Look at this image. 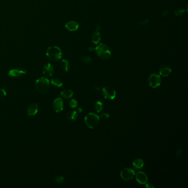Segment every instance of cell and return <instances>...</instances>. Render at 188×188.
Masks as SVG:
<instances>
[{
  "label": "cell",
  "mask_w": 188,
  "mask_h": 188,
  "mask_svg": "<svg viewBox=\"0 0 188 188\" xmlns=\"http://www.w3.org/2000/svg\"><path fill=\"white\" fill-rule=\"evenodd\" d=\"M99 119H103V120H105V119H108L110 117V115L107 113H103L101 114V115L100 116H99Z\"/></svg>",
  "instance_id": "d4e9b609"
},
{
  "label": "cell",
  "mask_w": 188,
  "mask_h": 188,
  "mask_svg": "<svg viewBox=\"0 0 188 188\" xmlns=\"http://www.w3.org/2000/svg\"><path fill=\"white\" fill-rule=\"evenodd\" d=\"M82 61L86 64H89V63L91 62L92 58L89 56H86V57H85L82 58Z\"/></svg>",
  "instance_id": "484cf974"
},
{
  "label": "cell",
  "mask_w": 188,
  "mask_h": 188,
  "mask_svg": "<svg viewBox=\"0 0 188 188\" xmlns=\"http://www.w3.org/2000/svg\"><path fill=\"white\" fill-rule=\"evenodd\" d=\"M136 179L140 184L144 185L148 181V177L144 172L140 171L136 174Z\"/></svg>",
  "instance_id": "9c48e42d"
},
{
  "label": "cell",
  "mask_w": 188,
  "mask_h": 188,
  "mask_svg": "<svg viewBox=\"0 0 188 188\" xmlns=\"http://www.w3.org/2000/svg\"><path fill=\"white\" fill-rule=\"evenodd\" d=\"M79 116L78 113L76 110L70 111L67 114V118L70 120H76Z\"/></svg>",
  "instance_id": "ac0fdd59"
},
{
  "label": "cell",
  "mask_w": 188,
  "mask_h": 188,
  "mask_svg": "<svg viewBox=\"0 0 188 188\" xmlns=\"http://www.w3.org/2000/svg\"><path fill=\"white\" fill-rule=\"evenodd\" d=\"M135 175V171L130 168H124L120 172V177L124 181H130L134 178Z\"/></svg>",
  "instance_id": "8992f818"
},
{
  "label": "cell",
  "mask_w": 188,
  "mask_h": 188,
  "mask_svg": "<svg viewBox=\"0 0 188 188\" xmlns=\"http://www.w3.org/2000/svg\"><path fill=\"white\" fill-rule=\"evenodd\" d=\"M51 83L56 87H61L63 85L62 82L58 79H52L51 80Z\"/></svg>",
  "instance_id": "44dd1931"
},
{
  "label": "cell",
  "mask_w": 188,
  "mask_h": 188,
  "mask_svg": "<svg viewBox=\"0 0 188 188\" xmlns=\"http://www.w3.org/2000/svg\"><path fill=\"white\" fill-rule=\"evenodd\" d=\"M101 34L98 32V29H97L95 32H94V33L93 34L92 36V42L94 44H97L99 43L101 40Z\"/></svg>",
  "instance_id": "2e32d148"
},
{
  "label": "cell",
  "mask_w": 188,
  "mask_h": 188,
  "mask_svg": "<svg viewBox=\"0 0 188 188\" xmlns=\"http://www.w3.org/2000/svg\"><path fill=\"white\" fill-rule=\"evenodd\" d=\"M95 89L96 90H98V91H99V90H100V88H97V87H95Z\"/></svg>",
  "instance_id": "836d02e7"
},
{
  "label": "cell",
  "mask_w": 188,
  "mask_h": 188,
  "mask_svg": "<svg viewBox=\"0 0 188 188\" xmlns=\"http://www.w3.org/2000/svg\"><path fill=\"white\" fill-rule=\"evenodd\" d=\"M78 110H79V113H81V112H82L83 109H82V108H79L78 109Z\"/></svg>",
  "instance_id": "1f68e13d"
},
{
  "label": "cell",
  "mask_w": 188,
  "mask_h": 188,
  "mask_svg": "<svg viewBox=\"0 0 188 188\" xmlns=\"http://www.w3.org/2000/svg\"><path fill=\"white\" fill-rule=\"evenodd\" d=\"M46 56L51 61H56L61 58L62 51L56 46H51L49 47L46 52Z\"/></svg>",
  "instance_id": "6da1fadb"
},
{
  "label": "cell",
  "mask_w": 188,
  "mask_h": 188,
  "mask_svg": "<svg viewBox=\"0 0 188 188\" xmlns=\"http://www.w3.org/2000/svg\"><path fill=\"white\" fill-rule=\"evenodd\" d=\"M99 116L93 113H89L85 116V122L88 128L94 129L96 128L99 122Z\"/></svg>",
  "instance_id": "277c9868"
},
{
  "label": "cell",
  "mask_w": 188,
  "mask_h": 188,
  "mask_svg": "<svg viewBox=\"0 0 188 188\" xmlns=\"http://www.w3.org/2000/svg\"><path fill=\"white\" fill-rule=\"evenodd\" d=\"M69 104H70V106L71 108H75L78 105V102L75 99H72L71 100H70Z\"/></svg>",
  "instance_id": "603a6c76"
},
{
  "label": "cell",
  "mask_w": 188,
  "mask_h": 188,
  "mask_svg": "<svg viewBox=\"0 0 188 188\" xmlns=\"http://www.w3.org/2000/svg\"><path fill=\"white\" fill-rule=\"evenodd\" d=\"M26 73L27 71L25 70H23L19 68H13L9 71L8 76L12 77L17 78L22 76L23 75H26Z\"/></svg>",
  "instance_id": "30bf717a"
},
{
  "label": "cell",
  "mask_w": 188,
  "mask_h": 188,
  "mask_svg": "<svg viewBox=\"0 0 188 188\" xmlns=\"http://www.w3.org/2000/svg\"><path fill=\"white\" fill-rule=\"evenodd\" d=\"M95 51L97 55L103 60H107L111 56V51L108 46L105 44L101 43L95 47Z\"/></svg>",
  "instance_id": "3957f363"
},
{
  "label": "cell",
  "mask_w": 188,
  "mask_h": 188,
  "mask_svg": "<svg viewBox=\"0 0 188 188\" xmlns=\"http://www.w3.org/2000/svg\"><path fill=\"white\" fill-rule=\"evenodd\" d=\"M148 22H149L148 19H145L144 21H143L142 22H140V24H141V25H146V24H148Z\"/></svg>",
  "instance_id": "f1b7e54d"
},
{
  "label": "cell",
  "mask_w": 188,
  "mask_h": 188,
  "mask_svg": "<svg viewBox=\"0 0 188 188\" xmlns=\"http://www.w3.org/2000/svg\"><path fill=\"white\" fill-rule=\"evenodd\" d=\"M54 72V69L52 65L51 64H46L44 66L43 68V73L46 77H51Z\"/></svg>",
  "instance_id": "8fae6325"
},
{
  "label": "cell",
  "mask_w": 188,
  "mask_h": 188,
  "mask_svg": "<svg viewBox=\"0 0 188 188\" xmlns=\"http://www.w3.org/2000/svg\"><path fill=\"white\" fill-rule=\"evenodd\" d=\"M35 87L36 91L40 93L47 92L50 87L49 80L45 77H40L36 80L35 83Z\"/></svg>",
  "instance_id": "7a4b0ae2"
},
{
  "label": "cell",
  "mask_w": 188,
  "mask_h": 188,
  "mask_svg": "<svg viewBox=\"0 0 188 188\" xmlns=\"http://www.w3.org/2000/svg\"><path fill=\"white\" fill-rule=\"evenodd\" d=\"M60 66L62 69L65 71L68 72L70 69V65L69 62L65 59H62L60 62Z\"/></svg>",
  "instance_id": "d6986e66"
},
{
  "label": "cell",
  "mask_w": 188,
  "mask_h": 188,
  "mask_svg": "<svg viewBox=\"0 0 188 188\" xmlns=\"http://www.w3.org/2000/svg\"><path fill=\"white\" fill-rule=\"evenodd\" d=\"M184 13V9H177L174 12V13L176 15H181Z\"/></svg>",
  "instance_id": "4316f807"
},
{
  "label": "cell",
  "mask_w": 188,
  "mask_h": 188,
  "mask_svg": "<svg viewBox=\"0 0 188 188\" xmlns=\"http://www.w3.org/2000/svg\"><path fill=\"white\" fill-rule=\"evenodd\" d=\"M171 73H172V68L169 66H162L159 68V75L163 77H168L171 75Z\"/></svg>",
  "instance_id": "7c38bea8"
},
{
  "label": "cell",
  "mask_w": 188,
  "mask_h": 188,
  "mask_svg": "<svg viewBox=\"0 0 188 188\" xmlns=\"http://www.w3.org/2000/svg\"><path fill=\"white\" fill-rule=\"evenodd\" d=\"M161 78L159 75H157L156 73H153L151 74L148 80V85L150 87L153 88H156L161 84Z\"/></svg>",
  "instance_id": "5b68a950"
},
{
  "label": "cell",
  "mask_w": 188,
  "mask_h": 188,
  "mask_svg": "<svg viewBox=\"0 0 188 188\" xmlns=\"http://www.w3.org/2000/svg\"><path fill=\"white\" fill-rule=\"evenodd\" d=\"M55 181L58 183H62L65 181V178L62 176H57L55 177Z\"/></svg>",
  "instance_id": "cb8c5ba5"
},
{
  "label": "cell",
  "mask_w": 188,
  "mask_h": 188,
  "mask_svg": "<svg viewBox=\"0 0 188 188\" xmlns=\"http://www.w3.org/2000/svg\"><path fill=\"white\" fill-rule=\"evenodd\" d=\"M168 15V11L167 10H165V11H164L163 12V14H162L163 16H164V17H166L167 15Z\"/></svg>",
  "instance_id": "f546056e"
},
{
  "label": "cell",
  "mask_w": 188,
  "mask_h": 188,
  "mask_svg": "<svg viewBox=\"0 0 188 188\" xmlns=\"http://www.w3.org/2000/svg\"><path fill=\"white\" fill-rule=\"evenodd\" d=\"M60 95L65 99H69L73 97V92L71 89H65L61 92Z\"/></svg>",
  "instance_id": "e0dca14e"
},
{
  "label": "cell",
  "mask_w": 188,
  "mask_h": 188,
  "mask_svg": "<svg viewBox=\"0 0 188 188\" xmlns=\"http://www.w3.org/2000/svg\"><path fill=\"white\" fill-rule=\"evenodd\" d=\"M94 49H95V48H93V47H90V48H89V50L90 51H93V50H94Z\"/></svg>",
  "instance_id": "d6a6232c"
},
{
  "label": "cell",
  "mask_w": 188,
  "mask_h": 188,
  "mask_svg": "<svg viewBox=\"0 0 188 188\" xmlns=\"http://www.w3.org/2000/svg\"><path fill=\"white\" fill-rule=\"evenodd\" d=\"M102 93L104 98L107 99L113 100L115 98V90L110 86H106L103 88Z\"/></svg>",
  "instance_id": "52a82bcc"
},
{
  "label": "cell",
  "mask_w": 188,
  "mask_h": 188,
  "mask_svg": "<svg viewBox=\"0 0 188 188\" xmlns=\"http://www.w3.org/2000/svg\"><path fill=\"white\" fill-rule=\"evenodd\" d=\"M79 24L77 22L73 21L68 22L65 24L66 28L70 32H74L77 30L79 29Z\"/></svg>",
  "instance_id": "4fadbf2b"
},
{
  "label": "cell",
  "mask_w": 188,
  "mask_h": 188,
  "mask_svg": "<svg viewBox=\"0 0 188 188\" xmlns=\"http://www.w3.org/2000/svg\"><path fill=\"white\" fill-rule=\"evenodd\" d=\"M181 149H178V151L177 152V156H178V157H179L180 155H181Z\"/></svg>",
  "instance_id": "4dcf8cb0"
},
{
  "label": "cell",
  "mask_w": 188,
  "mask_h": 188,
  "mask_svg": "<svg viewBox=\"0 0 188 188\" xmlns=\"http://www.w3.org/2000/svg\"><path fill=\"white\" fill-rule=\"evenodd\" d=\"M6 97V92L5 90L2 88H0V101L4 100Z\"/></svg>",
  "instance_id": "7402d4cb"
},
{
  "label": "cell",
  "mask_w": 188,
  "mask_h": 188,
  "mask_svg": "<svg viewBox=\"0 0 188 188\" xmlns=\"http://www.w3.org/2000/svg\"><path fill=\"white\" fill-rule=\"evenodd\" d=\"M38 111V106L36 103H33L29 105L27 108V114L29 116L36 115Z\"/></svg>",
  "instance_id": "5bb4252c"
},
{
  "label": "cell",
  "mask_w": 188,
  "mask_h": 188,
  "mask_svg": "<svg viewBox=\"0 0 188 188\" xmlns=\"http://www.w3.org/2000/svg\"><path fill=\"white\" fill-rule=\"evenodd\" d=\"M146 185H145V187L146 188H154V187L152 185V184H151V183H146V184H145Z\"/></svg>",
  "instance_id": "83f0119b"
},
{
  "label": "cell",
  "mask_w": 188,
  "mask_h": 188,
  "mask_svg": "<svg viewBox=\"0 0 188 188\" xmlns=\"http://www.w3.org/2000/svg\"><path fill=\"white\" fill-rule=\"evenodd\" d=\"M94 109L97 113H99L103 109V103L100 101H97L95 103Z\"/></svg>",
  "instance_id": "ffe728a7"
},
{
  "label": "cell",
  "mask_w": 188,
  "mask_h": 188,
  "mask_svg": "<svg viewBox=\"0 0 188 188\" xmlns=\"http://www.w3.org/2000/svg\"><path fill=\"white\" fill-rule=\"evenodd\" d=\"M52 108L56 113H59L64 109V102L61 98L55 99L52 104Z\"/></svg>",
  "instance_id": "ba28073f"
},
{
  "label": "cell",
  "mask_w": 188,
  "mask_h": 188,
  "mask_svg": "<svg viewBox=\"0 0 188 188\" xmlns=\"http://www.w3.org/2000/svg\"><path fill=\"white\" fill-rule=\"evenodd\" d=\"M132 164L136 169H141L144 166V161L141 158H136L133 160Z\"/></svg>",
  "instance_id": "9a60e30c"
}]
</instances>
